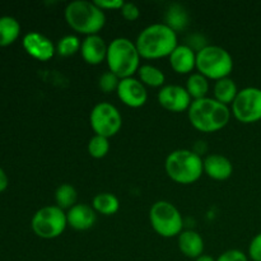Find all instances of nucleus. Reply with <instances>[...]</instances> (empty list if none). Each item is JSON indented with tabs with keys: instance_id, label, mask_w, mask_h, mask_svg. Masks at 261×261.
I'll use <instances>...</instances> for the list:
<instances>
[{
	"instance_id": "1",
	"label": "nucleus",
	"mask_w": 261,
	"mask_h": 261,
	"mask_svg": "<svg viewBox=\"0 0 261 261\" xmlns=\"http://www.w3.org/2000/svg\"><path fill=\"white\" fill-rule=\"evenodd\" d=\"M135 45L142 58L160 59L170 56L178 45L177 32L166 23H153L138 35Z\"/></svg>"
},
{
	"instance_id": "2",
	"label": "nucleus",
	"mask_w": 261,
	"mask_h": 261,
	"mask_svg": "<svg viewBox=\"0 0 261 261\" xmlns=\"http://www.w3.org/2000/svg\"><path fill=\"white\" fill-rule=\"evenodd\" d=\"M191 125L199 132L214 133L223 129L231 119V110L227 105L212 97L195 99L188 110Z\"/></svg>"
},
{
	"instance_id": "3",
	"label": "nucleus",
	"mask_w": 261,
	"mask_h": 261,
	"mask_svg": "<svg viewBox=\"0 0 261 261\" xmlns=\"http://www.w3.org/2000/svg\"><path fill=\"white\" fill-rule=\"evenodd\" d=\"M66 23L78 33L98 35L106 23V14L94 2L74 0L65 8Z\"/></svg>"
},
{
	"instance_id": "4",
	"label": "nucleus",
	"mask_w": 261,
	"mask_h": 261,
	"mask_svg": "<svg viewBox=\"0 0 261 261\" xmlns=\"http://www.w3.org/2000/svg\"><path fill=\"white\" fill-rule=\"evenodd\" d=\"M168 177L175 182L189 185L201 177L204 172V160L190 149H176L167 155L165 162Z\"/></svg>"
},
{
	"instance_id": "5",
	"label": "nucleus",
	"mask_w": 261,
	"mask_h": 261,
	"mask_svg": "<svg viewBox=\"0 0 261 261\" xmlns=\"http://www.w3.org/2000/svg\"><path fill=\"white\" fill-rule=\"evenodd\" d=\"M139 51L137 45L126 37H117L111 41L107 48L106 61L109 70L116 74L120 79L129 78L138 73L140 68Z\"/></svg>"
},
{
	"instance_id": "6",
	"label": "nucleus",
	"mask_w": 261,
	"mask_h": 261,
	"mask_svg": "<svg viewBox=\"0 0 261 261\" xmlns=\"http://www.w3.org/2000/svg\"><path fill=\"white\" fill-rule=\"evenodd\" d=\"M196 69L209 79L227 78L233 70V59L226 48L218 45H206L196 53Z\"/></svg>"
},
{
	"instance_id": "7",
	"label": "nucleus",
	"mask_w": 261,
	"mask_h": 261,
	"mask_svg": "<svg viewBox=\"0 0 261 261\" xmlns=\"http://www.w3.org/2000/svg\"><path fill=\"white\" fill-rule=\"evenodd\" d=\"M66 226V213L58 205H46L38 209L31 221V227L36 236L45 240L59 237L65 231Z\"/></svg>"
},
{
	"instance_id": "8",
	"label": "nucleus",
	"mask_w": 261,
	"mask_h": 261,
	"mask_svg": "<svg viewBox=\"0 0 261 261\" xmlns=\"http://www.w3.org/2000/svg\"><path fill=\"white\" fill-rule=\"evenodd\" d=\"M149 221L153 229L162 237L178 236L182 232V216L170 201H155L149 211Z\"/></svg>"
},
{
	"instance_id": "9",
	"label": "nucleus",
	"mask_w": 261,
	"mask_h": 261,
	"mask_svg": "<svg viewBox=\"0 0 261 261\" xmlns=\"http://www.w3.org/2000/svg\"><path fill=\"white\" fill-rule=\"evenodd\" d=\"M89 121L96 135L111 138L121 129L122 117L116 106L110 102H99L92 109Z\"/></svg>"
},
{
	"instance_id": "10",
	"label": "nucleus",
	"mask_w": 261,
	"mask_h": 261,
	"mask_svg": "<svg viewBox=\"0 0 261 261\" xmlns=\"http://www.w3.org/2000/svg\"><path fill=\"white\" fill-rule=\"evenodd\" d=\"M232 112L234 117L244 124L261 120V89L257 87L240 89L232 102Z\"/></svg>"
},
{
	"instance_id": "11",
	"label": "nucleus",
	"mask_w": 261,
	"mask_h": 261,
	"mask_svg": "<svg viewBox=\"0 0 261 261\" xmlns=\"http://www.w3.org/2000/svg\"><path fill=\"white\" fill-rule=\"evenodd\" d=\"M158 102L168 111L182 112L189 110L193 98L185 87L178 84H166L158 92Z\"/></svg>"
},
{
	"instance_id": "12",
	"label": "nucleus",
	"mask_w": 261,
	"mask_h": 261,
	"mask_svg": "<svg viewBox=\"0 0 261 261\" xmlns=\"http://www.w3.org/2000/svg\"><path fill=\"white\" fill-rule=\"evenodd\" d=\"M116 93L122 103L133 107V109L142 107L148 99L147 88L139 79L134 78V76L121 79Z\"/></svg>"
},
{
	"instance_id": "13",
	"label": "nucleus",
	"mask_w": 261,
	"mask_h": 261,
	"mask_svg": "<svg viewBox=\"0 0 261 261\" xmlns=\"http://www.w3.org/2000/svg\"><path fill=\"white\" fill-rule=\"evenodd\" d=\"M22 45L28 55L41 61L50 60L54 54L56 53V46L54 45L53 41L47 36L36 32V31L25 33Z\"/></svg>"
},
{
	"instance_id": "14",
	"label": "nucleus",
	"mask_w": 261,
	"mask_h": 261,
	"mask_svg": "<svg viewBox=\"0 0 261 261\" xmlns=\"http://www.w3.org/2000/svg\"><path fill=\"white\" fill-rule=\"evenodd\" d=\"M107 48H109V45H106L101 36L91 35L86 36V38L82 41L81 54L86 63L91 65H98L102 61L106 60Z\"/></svg>"
},
{
	"instance_id": "15",
	"label": "nucleus",
	"mask_w": 261,
	"mask_h": 261,
	"mask_svg": "<svg viewBox=\"0 0 261 261\" xmlns=\"http://www.w3.org/2000/svg\"><path fill=\"white\" fill-rule=\"evenodd\" d=\"M66 219H68V226L76 231H87L92 228L96 223L97 214L96 211L88 204L78 203L66 212Z\"/></svg>"
},
{
	"instance_id": "16",
	"label": "nucleus",
	"mask_w": 261,
	"mask_h": 261,
	"mask_svg": "<svg viewBox=\"0 0 261 261\" xmlns=\"http://www.w3.org/2000/svg\"><path fill=\"white\" fill-rule=\"evenodd\" d=\"M204 172L213 180L223 181L232 176L233 165L224 155L213 153L204 158Z\"/></svg>"
},
{
	"instance_id": "17",
	"label": "nucleus",
	"mask_w": 261,
	"mask_h": 261,
	"mask_svg": "<svg viewBox=\"0 0 261 261\" xmlns=\"http://www.w3.org/2000/svg\"><path fill=\"white\" fill-rule=\"evenodd\" d=\"M168 58L172 69L178 74H189L196 68V53L189 45H177Z\"/></svg>"
},
{
	"instance_id": "18",
	"label": "nucleus",
	"mask_w": 261,
	"mask_h": 261,
	"mask_svg": "<svg viewBox=\"0 0 261 261\" xmlns=\"http://www.w3.org/2000/svg\"><path fill=\"white\" fill-rule=\"evenodd\" d=\"M178 249L185 256L198 259L204 251L203 237L193 229L182 231L178 234Z\"/></svg>"
},
{
	"instance_id": "19",
	"label": "nucleus",
	"mask_w": 261,
	"mask_h": 261,
	"mask_svg": "<svg viewBox=\"0 0 261 261\" xmlns=\"http://www.w3.org/2000/svg\"><path fill=\"white\" fill-rule=\"evenodd\" d=\"M214 98L217 101L222 102L224 105H232V102L236 98L237 93H239V88H237L236 83H234L233 79H231L229 76L223 79H219L216 81L214 84Z\"/></svg>"
},
{
	"instance_id": "20",
	"label": "nucleus",
	"mask_w": 261,
	"mask_h": 261,
	"mask_svg": "<svg viewBox=\"0 0 261 261\" xmlns=\"http://www.w3.org/2000/svg\"><path fill=\"white\" fill-rule=\"evenodd\" d=\"M20 33V24L14 17H0V46H9L14 42Z\"/></svg>"
},
{
	"instance_id": "21",
	"label": "nucleus",
	"mask_w": 261,
	"mask_h": 261,
	"mask_svg": "<svg viewBox=\"0 0 261 261\" xmlns=\"http://www.w3.org/2000/svg\"><path fill=\"white\" fill-rule=\"evenodd\" d=\"M92 208L96 211V213L103 214V216H112V214L117 213V211L120 209V201L114 194L99 193L93 198Z\"/></svg>"
},
{
	"instance_id": "22",
	"label": "nucleus",
	"mask_w": 261,
	"mask_h": 261,
	"mask_svg": "<svg viewBox=\"0 0 261 261\" xmlns=\"http://www.w3.org/2000/svg\"><path fill=\"white\" fill-rule=\"evenodd\" d=\"M138 75H139V81L144 86L161 87V88L165 86V73L160 68L152 65V64H143V65H140L139 70H138Z\"/></svg>"
},
{
	"instance_id": "23",
	"label": "nucleus",
	"mask_w": 261,
	"mask_h": 261,
	"mask_svg": "<svg viewBox=\"0 0 261 261\" xmlns=\"http://www.w3.org/2000/svg\"><path fill=\"white\" fill-rule=\"evenodd\" d=\"M186 89H188L189 94L191 96L193 101L200 98H205L206 94L209 92V82L206 76L203 74L198 73H191L189 75L188 82H186Z\"/></svg>"
},
{
	"instance_id": "24",
	"label": "nucleus",
	"mask_w": 261,
	"mask_h": 261,
	"mask_svg": "<svg viewBox=\"0 0 261 261\" xmlns=\"http://www.w3.org/2000/svg\"><path fill=\"white\" fill-rule=\"evenodd\" d=\"M55 201L56 205L61 208L63 211L65 209L73 208L75 204H78V193L76 189L70 184H61L55 191Z\"/></svg>"
},
{
	"instance_id": "25",
	"label": "nucleus",
	"mask_w": 261,
	"mask_h": 261,
	"mask_svg": "<svg viewBox=\"0 0 261 261\" xmlns=\"http://www.w3.org/2000/svg\"><path fill=\"white\" fill-rule=\"evenodd\" d=\"M189 17L182 5L172 4L166 12V24L175 32L184 30L188 25Z\"/></svg>"
},
{
	"instance_id": "26",
	"label": "nucleus",
	"mask_w": 261,
	"mask_h": 261,
	"mask_svg": "<svg viewBox=\"0 0 261 261\" xmlns=\"http://www.w3.org/2000/svg\"><path fill=\"white\" fill-rule=\"evenodd\" d=\"M82 42L78 36L65 35L56 43V53L60 56H71L81 50Z\"/></svg>"
},
{
	"instance_id": "27",
	"label": "nucleus",
	"mask_w": 261,
	"mask_h": 261,
	"mask_svg": "<svg viewBox=\"0 0 261 261\" xmlns=\"http://www.w3.org/2000/svg\"><path fill=\"white\" fill-rule=\"evenodd\" d=\"M110 150V142L109 138L101 137V135H96L89 139L88 142V153L93 158H103L107 155Z\"/></svg>"
},
{
	"instance_id": "28",
	"label": "nucleus",
	"mask_w": 261,
	"mask_h": 261,
	"mask_svg": "<svg viewBox=\"0 0 261 261\" xmlns=\"http://www.w3.org/2000/svg\"><path fill=\"white\" fill-rule=\"evenodd\" d=\"M120 81L121 79L116 74L112 73L111 70H107L105 73H102L101 76L98 78V87L105 93H111V92L117 91Z\"/></svg>"
},
{
	"instance_id": "29",
	"label": "nucleus",
	"mask_w": 261,
	"mask_h": 261,
	"mask_svg": "<svg viewBox=\"0 0 261 261\" xmlns=\"http://www.w3.org/2000/svg\"><path fill=\"white\" fill-rule=\"evenodd\" d=\"M217 261H249V257L245 254L244 251L237 249L227 250L223 254H221L218 256Z\"/></svg>"
},
{
	"instance_id": "30",
	"label": "nucleus",
	"mask_w": 261,
	"mask_h": 261,
	"mask_svg": "<svg viewBox=\"0 0 261 261\" xmlns=\"http://www.w3.org/2000/svg\"><path fill=\"white\" fill-rule=\"evenodd\" d=\"M120 10H121L122 17H124L126 20H132V22L133 20H137L140 15L139 8H138V5L134 4V3L125 2Z\"/></svg>"
},
{
	"instance_id": "31",
	"label": "nucleus",
	"mask_w": 261,
	"mask_h": 261,
	"mask_svg": "<svg viewBox=\"0 0 261 261\" xmlns=\"http://www.w3.org/2000/svg\"><path fill=\"white\" fill-rule=\"evenodd\" d=\"M249 257L254 261H261V233L256 234L250 242Z\"/></svg>"
},
{
	"instance_id": "32",
	"label": "nucleus",
	"mask_w": 261,
	"mask_h": 261,
	"mask_svg": "<svg viewBox=\"0 0 261 261\" xmlns=\"http://www.w3.org/2000/svg\"><path fill=\"white\" fill-rule=\"evenodd\" d=\"M94 3H96L102 10H107V9L116 10V9H121L125 2H122V0H96Z\"/></svg>"
},
{
	"instance_id": "33",
	"label": "nucleus",
	"mask_w": 261,
	"mask_h": 261,
	"mask_svg": "<svg viewBox=\"0 0 261 261\" xmlns=\"http://www.w3.org/2000/svg\"><path fill=\"white\" fill-rule=\"evenodd\" d=\"M8 184H9V180H8L7 173H5V171L0 167V193L7 190Z\"/></svg>"
},
{
	"instance_id": "34",
	"label": "nucleus",
	"mask_w": 261,
	"mask_h": 261,
	"mask_svg": "<svg viewBox=\"0 0 261 261\" xmlns=\"http://www.w3.org/2000/svg\"><path fill=\"white\" fill-rule=\"evenodd\" d=\"M195 261H217V259H214L213 256H211V255H200V256L198 257V259H195Z\"/></svg>"
}]
</instances>
